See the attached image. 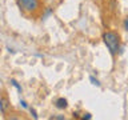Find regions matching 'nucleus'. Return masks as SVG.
Segmentation results:
<instances>
[{
    "mask_svg": "<svg viewBox=\"0 0 128 120\" xmlns=\"http://www.w3.org/2000/svg\"><path fill=\"white\" fill-rule=\"evenodd\" d=\"M82 119H83V120H86V119L90 120V119H92V115H91V114H84V115L82 116Z\"/></svg>",
    "mask_w": 128,
    "mask_h": 120,
    "instance_id": "10",
    "label": "nucleus"
},
{
    "mask_svg": "<svg viewBox=\"0 0 128 120\" xmlns=\"http://www.w3.org/2000/svg\"><path fill=\"white\" fill-rule=\"evenodd\" d=\"M18 7L22 10L23 12H27V14H32V12H36L39 10V0H18Z\"/></svg>",
    "mask_w": 128,
    "mask_h": 120,
    "instance_id": "2",
    "label": "nucleus"
},
{
    "mask_svg": "<svg viewBox=\"0 0 128 120\" xmlns=\"http://www.w3.org/2000/svg\"><path fill=\"white\" fill-rule=\"evenodd\" d=\"M51 120H66V116H64V115H58V116H51V118H50Z\"/></svg>",
    "mask_w": 128,
    "mask_h": 120,
    "instance_id": "7",
    "label": "nucleus"
},
{
    "mask_svg": "<svg viewBox=\"0 0 128 120\" xmlns=\"http://www.w3.org/2000/svg\"><path fill=\"white\" fill-rule=\"evenodd\" d=\"M8 107H10V102H8V99L6 98V96H3V98L0 99V110H2V115H6Z\"/></svg>",
    "mask_w": 128,
    "mask_h": 120,
    "instance_id": "4",
    "label": "nucleus"
},
{
    "mask_svg": "<svg viewBox=\"0 0 128 120\" xmlns=\"http://www.w3.org/2000/svg\"><path fill=\"white\" fill-rule=\"evenodd\" d=\"M90 82L94 84V86H96V87H100V82L98 79L95 78V76H90Z\"/></svg>",
    "mask_w": 128,
    "mask_h": 120,
    "instance_id": "6",
    "label": "nucleus"
},
{
    "mask_svg": "<svg viewBox=\"0 0 128 120\" xmlns=\"http://www.w3.org/2000/svg\"><path fill=\"white\" fill-rule=\"evenodd\" d=\"M102 39H103L104 44H106V47L108 48V51H110V54L112 56L118 55V52L120 51V38H119V35L116 34V32L107 31L103 34Z\"/></svg>",
    "mask_w": 128,
    "mask_h": 120,
    "instance_id": "1",
    "label": "nucleus"
},
{
    "mask_svg": "<svg viewBox=\"0 0 128 120\" xmlns=\"http://www.w3.org/2000/svg\"><path fill=\"white\" fill-rule=\"evenodd\" d=\"M30 112H31V115L34 116V119H39V116H38V114H36L35 108H30Z\"/></svg>",
    "mask_w": 128,
    "mask_h": 120,
    "instance_id": "8",
    "label": "nucleus"
},
{
    "mask_svg": "<svg viewBox=\"0 0 128 120\" xmlns=\"http://www.w3.org/2000/svg\"><path fill=\"white\" fill-rule=\"evenodd\" d=\"M55 107L58 110H67L68 108V100L66 98H59L55 100Z\"/></svg>",
    "mask_w": 128,
    "mask_h": 120,
    "instance_id": "3",
    "label": "nucleus"
},
{
    "mask_svg": "<svg viewBox=\"0 0 128 120\" xmlns=\"http://www.w3.org/2000/svg\"><path fill=\"white\" fill-rule=\"evenodd\" d=\"M11 84H12V86H14L15 88H16V90H18V92H20V94H22V86H20V84L18 83V80H15V79H11Z\"/></svg>",
    "mask_w": 128,
    "mask_h": 120,
    "instance_id": "5",
    "label": "nucleus"
},
{
    "mask_svg": "<svg viewBox=\"0 0 128 120\" xmlns=\"http://www.w3.org/2000/svg\"><path fill=\"white\" fill-rule=\"evenodd\" d=\"M20 104H22L23 108H28V103L26 102V100H20Z\"/></svg>",
    "mask_w": 128,
    "mask_h": 120,
    "instance_id": "12",
    "label": "nucleus"
},
{
    "mask_svg": "<svg viewBox=\"0 0 128 120\" xmlns=\"http://www.w3.org/2000/svg\"><path fill=\"white\" fill-rule=\"evenodd\" d=\"M123 27H124V30H126L127 32H128V18L124 20V23H123Z\"/></svg>",
    "mask_w": 128,
    "mask_h": 120,
    "instance_id": "11",
    "label": "nucleus"
},
{
    "mask_svg": "<svg viewBox=\"0 0 128 120\" xmlns=\"http://www.w3.org/2000/svg\"><path fill=\"white\" fill-rule=\"evenodd\" d=\"M51 14H52V10H51V8H47V10H46V15L43 16V20H46V18H47V16H50Z\"/></svg>",
    "mask_w": 128,
    "mask_h": 120,
    "instance_id": "9",
    "label": "nucleus"
}]
</instances>
